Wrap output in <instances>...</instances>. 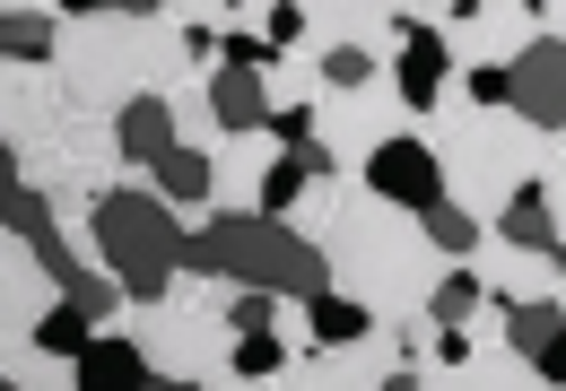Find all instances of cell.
<instances>
[{
  "mask_svg": "<svg viewBox=\"0 0 566 391\" xmlns=\"http://www.w3.org/2000/svg\"><path fill=\"white\" fill-rule=\"evenodd\" d=\"M305 348H287L280 330H235V383H287Z\"/></svg>",
  "mask_w": 566,
  "mask_h": 391,
  "instance_id": "cell-22",
  "label": "cell"
},
{
  "mask_svg": "<svg viewBox=\"0 0 566 391\" xmlns=\"http://www.w3.org/2000/svg\"><path fill=\"white\" fill-rule=\"evenodd\" d=\"M166 18H175V27H218L227 0H166Z\"/></svg>",
  "mask_w": 566,
  "mask_h": 391,
  "instance_id": "cell-32",
  "label": "cell"
},
{
  "mask_svg": "<svg viewBox=\"0 0 566 391\" xmlns=\"http://www.w3.org/2000/svg\"><path fill=\"white\" fill-rule=\"evenodd\" d=\"M505 105L523 114V123H541V130H558L566 123V35H532L514 62H505Z\"/></svg>",
  "mask_w": 566,
  "mask_h": 391,
  "instance_id": "cell-8",
  "label": "cell"
},
{
  "mask_svg": "<svg viewBox=\"0 0 566 391\" xmlns=\"http://www.w3.org/2000/svg\"><path fill=\"white\" fill-rule=\"evenodd\" d=\"M280 166V139L271 130H227L210 157V218L218 209H262V183Z\"/></svg>",
  "mask_w": 566,
  "mask_h": 391,
  "instance_id": "cell-9",
  "label": "cell"
},
{
  "mask_svg": "<svg viewBox=\"0 0 566 391\" xmlns=\"http://www.w3.org/2000/svg\"><path fill=\"white\" fill-rule=\"evenodd\" d=\"M148 183H157V192L175 200V209H184V218H201V209H210V157H201V148H184V139H175V148H166V157H157V166H148Z\"/></svg>",
  "mask_w": 566,
  "mask_h": 391,
  "instance_id": "cell-18",
  "label": "cell"
},
{
  "mask_svg": "<svg viewBox=\"0 0 566 391\" xmlns=\"http://www.w3.org/2000/svg\"><path fill=\"white\" fill-rule=\"evenodd\" d=\"M357 192H366V175H349V166H332V175H314V183H305V200L287 209V226H296V235H314V244H332Z\"/></svg>",
  "mask_w": 566,
  "mask_h": 391,
  "instance_id": "cell-15",
  "label": "cell"
},
{
  "mask_svg": "<svg viewBox=\"0 0 566 391\" xmlns=\"http://www.w3.org/2000/svg\"><path fill=\"white\" fill-rule=\"evenodd\" d=\"M489 235H505V244H541V253H566V244H558V218H549V200H541V183H523V192L505 200Z\"/></svg>",
  "mask_w": 566,
  "mask_h": 391,
  "instance_id": "cell-21",
  "label": "cell"
},
{
  "mask_svg": "<svg viewBox=\"0 0 566 391\" xmlns=\"http://www.w3.org/2000/svg\"><path fill=\"white\" fill-rule=\"evenodd\" d=\"M558 330H566V305H558V296H523V305H505V339H514L523 357H541Z\"/></svg>",
  "mask_w": 566,
  "mask_h": 391,
  "instance_id": "cell-23",
  "label": "cell"
},
{
  "mask_svg": "<svg viewBox=\"0 0 566 391\" xmlns=\"http://www.w3.org/2000/svg\"><path fill=\"white\" fill-rule=\"evenodd\" d=\"M532 366H541V383H566V330L541 348V357H532Z\"/></svg>",
  "mask_w": 566,
  "mask_h": 391,
  "instance_id": "cell-34",
  "label": "cell"
},
{
  "mask_svg": "<svg viewBox=\"0 0 566 391\" xmlns=\"http://www.w3.org/2000/svg\"><path fill=\"white\" fill-rule=\"evenodd\" d=\"M541 200H549V218H558V244H566V123L541 139Z\"/></svg>",
  "mask_w": 566,
  "mask_h": 391,
  "instance_id": "cell-28",
  "label": "cell"
},
{
  "mask_svg": "<svg viewBox=\"0 0 566 391\" xmlns=\"http://www.w3.org/2000/svg\"><path fill=\"white\" fill-rule=\"evenodd\" d=\"M166 105H175V139H184V148H201V157H218V139H227V123H218L210 70H192V78H175V87H166Z\"/></svg>",
  "mask_w": 566,
  "mask_h": 391,
  "instance_id": "cell-16",
  "label": "cell"
},
{
  "mask_svg": "<svg viewBox=\"0 0 566 391\" xmlns=\"http://www.w3.org/2000/svg\"><path fill=\"white\" fill-rule=\"evenodd\" d=\"M210 244H218V270L235 287H271V296H323L332 287V253L314 235H296L287 218H262V209H218L210 218Z\"/></svg>",
  "mask_w": 566,
  "mask_h": 391,
  "instance_id": "cell-2",
  "label": "cell"
},
{
  "mask_svg": "<svg viewBox=\"0 0 566 391\" xmlns=\"http://www.w3.org/2000/svg\"><path fill=\"white\" fill-rule=\"evenodd\" d=\"M419 218H427V244H436V253H453V261H462L471 244H480V235H489V226H480V218H471V209H462L453 192H444V200H427Z\"/></svg>",
  "mask_w": 566,
  "mask_h": 391,
  "instance_id": "cell-26",
  "label": "cell"
},
{
  "mask_svg": "<svg viewBox=\"0 0 566 391\" xmlns=\"http://www.w3.org/2000/svg\"><path fill=\"white\" fill-rule=\"evenodd\" d=\"M0 35H9V62H53L62 53V18L53 9H9Z\"/></svg>",
  "mask_w": 566,
  "mask_h": 391,
  "instance_id": "cell-25",
  "label": "cell"
},
{
  "mask_svg": "<svg viewBox=\"0 0 566 391\" xmlns=\"http://www.w3.org/2000/svg\"><path fill=\"white\" fill-rule=\"evenodd\" d=\"M523 9H532V27H541V35H566V0H523Z\"/></svg>",
  "mask_w": 566,
  "mask_h": 391,
  "instance_id": "cell-33",
  "label": "cell"
},
{
  "mask_svg": "<svg viewBox=\"0 0 566 391\" xmlns=\"http://www.w3.org/2000/svg\"><path fill=\"white\" fill-rule=\"evenodd\" d=\"M96 235H105V270L132 287V296H166V278L184 270V209L157 192L148 175L132 183H114V192L96 200Z\"/></svg>",
  "mask_w": 566,
  "mask_h": 391,
  "instance_id": "cell-1",
  "label": "cell"
},
{
  "mask_svg": "<svg viewBox=\"0 0 566 391\" xmlns=\"http://www.w3.org/2000/svg\"><path fill=\"white\" fill-rule=\"evenodd\" d=\"M262 87H271V114H280V105H314V96H323V53H314V44H280V53L262 62Z\"/></svg>",
  "mask_w": 566,
  "mask_h": 391,
  "instance_id": "cell-19",
  "label": "cell"
},
{
  "mask_svg": "<svg viewBox=\"0 0 566 391\" xmlns=\"http://www.w3.org/2000/svg\"><path fill=\"white\" fill-rule=\"evenodd\" d=\"M392 87H401V105H410V114H427V105H436V96H444V78H453V44H444V27H419V35H401V44H392Z\"/></svg>",
  "mask_w": 566,
  "mask_h": 391,
  "instance_id": "cell-13",
  "label": "cell"
},
{
  "mask_svg": "<svg viewBox=\"0 0 566 391\" xmlns=\"http://www.w3.org/2000/svg\"><path fill=\"white\" fill-rule=\"evenodd\" d=\"M314 130H323L332 166H366L375 148H392V139L410 130V105H401L392 70H384V78H357V87H332V78H323V96H314Z\"/></svg>",
  "mask_w": 566,
  "mask_h": 391,
  "instance_id": "cell-4",
  "label": "cell"
},
{
  "mask_svg": "<svg viewBox=\"0 0 566 391\" xmlns=\"http://www.w3.org/2000/svg\"><path fill=\"white\" fill-rule=\"evenodd\" d=\"M53 305H62V278L35 261L27 235H9V253H0V323H9V330H44Z\"/></svg>",
  "mask_w": 566,
  "mask_h": 391,
  "instance_id": "cell-12",
  "label": "cell"
},
{
  "mask_svg": "<svg viewBox=\"0 0 566 391\" xmlns=\"http://www.w3.org/2000/svg\"><path fill=\"white\" fill-rule=\"evenodd\" d=\"M305 183H314V166L280 148V166H271V183H262V218H287V209L305 200Z\"/></svg>",
  "mask_w": 566,
  "mask_h": 391,
  "instance_id": "cell-27",
  "label": "cell"
},
{
  "mask_svg": "<svg viewBox=\"0 0 566 391\" xmlns=\"http://www.w3.org/2000/svg\"><path fill=\"white\" fill-rule=\"evenodd\" d=\"M114 123H123V157H132V166H157V157L175 148V105H166V96H132Z\"/></svg>",
  "mask_w": 566,
  "mask_h": 391,
  "instance_id": "cell-20",
  "label": "cell"
},
{
  "mask_svg": "<svg viewBox=\"0 0 566 391\" xmlns=\"http://www.w3.org/2000/svg\"><path fill=\"white\" fill-rule=\"evenodd\" d=\"M0 123H9V148H35L71 123V78L62 62H9L0 70Z\"/></svg>",
  "mask_w": 566,
  "mask_h": 391,
  "instance_id": "cell-5",
  "label": "cell"
},
{
  "mask_svg": "<svg viewBox=\"0 0 566 391\" xmlns=\"http://www.w3.org/2000/svg\"><path fill=\"white\" fill-rule=\"evenodd\" d=\"M532 35H541V27H532L523 0H453V18H444L453 62H514Z\"/></svg>",
  "mask_w": 566,
  "mask_h": 391,
  "instance_id": "cell-6",
  "label": "cell"
},
{
  "mask_svg": "<svg viewBox=\"0 0 566 391\" xmlns=\"http://www.w3.org/2000/svg\"><path fill=\"white\" fill-rule=\"evenodd\" d=\"M323 78H332V87L384 78V44H332V53H323Z\"/></svg>",
  "mask_w": 566,
  "mask_h": 391,
  "instance_id": "cell-29",
  "label": "cell"
},
{
  "mask_svg": "<svg viewBox=\"0 0 566 391\" xmlns=\"http://www.w3.org/2000/svg\"><path fill=\"white\" fill-rule=\"evenodd\" d=\"M541 139L549 130L523 123L514 105H489L480 114V130H471V148L462 157H444V192L462 200L480 226H496V209L523 192V183H541Z\"/></svg>",
  "mask_w": 566,
  "mask_h": 391,
  "instance_id": "cell-3",
  "label": "cell"
},
{
  "mask_svg": "<svg viewBox=\"0 0 566 391\" xmlns=\"http://www.w3.org/2000/svg\"><path fill=\"white\" fill-rule=\"evenodd\" d=\"M227 323L235 330H271L280 323V296H271V287H235V296H227Z\"/></svg>",
  "mask_w": 566,
  "mask_h": 391,
  "instance_id": "cell-31",
  "label": "cell"
},
{
  "mask_svg": "<svg viewBox=\"0 0 566 391\" xmlns=\"http://www.w3.org/2000/svg\"><path fill=\"white\" fill-rule=\"evenodd\" d=\"M53 157L71 166L87 192H114V183L132 175V157H123V123H114V114H78V105H71V123L53 130Z\"/></svg>",
  "mask_w": 566,
  "mask_h": 391,
  "instance_id": "cell-10",
  "label": "cell"
},
{
  "mask_svg": "<svg viewBox=\"0 0 566 391\" xmlns=\"http://www.w3.org/2000/svg\"><path fill=\"white\" fill-rule=\"evenodd\" d=\"M366 183H375L384 200H401V209H427V200H444V157L427 148L419 130H401L392 148L366 157Z\"/></svg>",
  "mask_w": 566,
  "mask_h": 391,
  "instance_id": "cell-11",
  "label": "cell"
},
{
  "mask_svg": "<svg viewBox=\"0 0 566 391\" xmlns=\"http://www.w3.org/2000/svg\"><path fill=\"white\" fill-rule=\"evenodd\" d=\"M366 330H375V305H366V296H349V287H323V296H314V339H323V348H332V339H366Z\"/></svg>",
  "mask_w": 566,
  "mask_h": 391,
  "instance_id": "cell-24",
  "label": "cell"
},
{
  "mask_svg": "<svg viewBox=\"0 0 566 391\" xmlns=\"http://www.w3.org/2000/svg\"><path fill=\"white\" fill-rule=\"evenodd\" d=\"M9 9H53V18H62V0H9Z\"/></svg>",
  "mask_w": 566,
  "mask_h": 391,
  "instance_id": "cell-35",
  "label": "cell"
},
{
  "mask_svg": "<svg viewBox=\"0 0 566 391\" xmlns=\"http://www.w3.org/2000/svg\"><path fill=\"white\" fill-rule=\"evenodd\" d=\"M78 383H87V391H148V383H157V366H148V348L123 323H105L87 348H78Z\"/></svg>",
  "mask_w": 566,
  "mask_h": 391,
  "instance_id": "cell-14",
  "label": "cell"
},
{
  "mask_svg": "<svg viewBox=\"0 0 566 391\" xmlns=\"http://www.w3.org/2000/svg\"><path fill=\"white\" fill-rule=\"evenodd\" d=\"M462 261H471V278H480L489 296H505V305H523V296H558V270H566V253L505 244V235H480Z\"/></svg>",
  "mask_w": 566,
  "mask_h": 391,
  "instance_id": "cell-7",
  "label": "cell"
},
{
  "mask_svg": "<svg viewBox=\"0 0 566 391\" xmlns=\"http://www.w3.org/2000/svg\"><path fill=\"white\" fill-rule=\"evenodd\" d=\"M210 96H218V123L227 130H262L271 123V87H262V70H244V62H218Z\"/></svg>",
  "mask_w": 566,
  "mask_h": 391,
  "instance_id": "cell-17",
  "label": "cell"
},
{
  "mask_svg": "<svg viewBox=\"0 0 566 391\" xmlns=\"http://www.w3.org/2000/svg\"><path fill=\"white\" fill-rule=\"evenodd\" d=\"M453 87H462L471 105H505L514 78H505V62H462V70H453Z\"/></svg>",
  "mask_w": 566,
  "mask_h": 391,
  "instance_id": "cell-30",
  "label": "cell"
}]
</instances>
